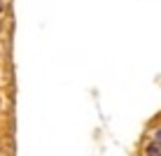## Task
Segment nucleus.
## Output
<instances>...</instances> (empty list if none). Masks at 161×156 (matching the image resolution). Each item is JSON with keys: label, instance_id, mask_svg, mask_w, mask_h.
<instances>
[{"label": "nucleus", "instance_id": "nucleus-5", "mask_svg": "<svg viewBox=\"0 0 161 156\" xmlns=\"http://www.w3.org/2000/svg\"><path fill=\"white\" fill-rule=\"evenodd\" d=\"M0 105H3V100H0Z\"/></svg>", "mask_w": 161, "mask_h": 156}, {"label": "nucleus", "instance_id": "nucleus-4", "mask_svg": "<svg viewBox=\"0 0 161 156\" xmlns=\"http://www.w3.org/2000/svg\"><path fill=\"white\" fill-rule=\"evenodd\" d=\"M0 30H3V21H0Z\"/></svg>", "mask_w": 161, "mask_h": 156}, {"label": "nucleus", "instance_id": "nucleus-2", "mask_svg": "<svg viewBox=\"0 0 161 156\" xmlns=\"http://www.w3.org/2000/svg\"><path fill=\"white\" fill-rule=\"evenodd\" d=\"M154 140H157V142H161V128H159L157 133H154Z\"/></svg>", "mask_w": 161, "mask_h": 156}, {"label": "nucleus", "instance_id": "nucleus-1", "mask_svg": "<svg viewBox=\"0 0 161 156\" xmlns=\"http://www.w3.org/2000/svg\"><path fill=\"white\" fill-rule=\"evenodd\" d=\"M145 156H161V142H157V140L147 142V147H145Z\"/></svg>", "mask_w": 161, "mask_h": 156}, {"label": "nucleus", "instance_id": "nucleus-3", "mask_svg": "<svg viewBox=\"0 0 161 156\" xmlns=\"http://www.w3.org/2000/svg\"><path fill=\"white\" fill-rule=\"evenodd\" d=\"M0 12H3V0H0Z\"/></svg>", "mask_w": 161, "mask_h": 156}]
</instances>
